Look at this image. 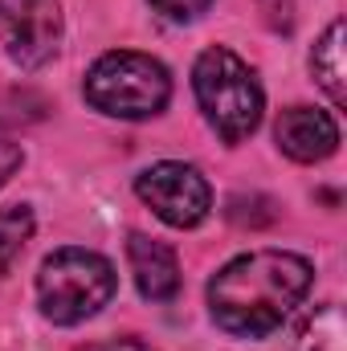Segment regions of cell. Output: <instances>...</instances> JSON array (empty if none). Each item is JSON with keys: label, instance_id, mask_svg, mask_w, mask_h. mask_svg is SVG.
Here are the masks:
<instances>
[{"label": "cell", "instance_id": "7c38bea8", "mask_svg": "<svg viewBox=\"0 0 347 351\" xmlns=\"http://www.w3.org/2000/svg\"><path fill=\"white\" fill-rule=\"evenodd\" d=\"M213 0H152V8L168 21H196Z\"/></svg>", "mask_w": 347, "mask_h": 351}, {"label": "cell", "instance_id": "9c48e42d", "mask_svg": "<svg viewBox=\"0 0 347 351\" xmlns=\"http://www.w3.org/2000/svg\"><path fill=\"white\" fill-rule=\"evenodd\" d=\"M311 70H315L319 86L327 90V98H331L335 106H344V98H347V86H344V78H347V66H344V21H331V25H327L323 41L315 45Z\"/></svg>", "mask_w": 347, "mask_h": 351}, {"label": "cell", "instance_id": "6da1fadb", "mask_svg": "<svg viewBox=\"0 0 347 351\" xmlns=\"http://www.w3.org/2000/svg\"><path fill=\"white\" fill-rule=\"evenodd\" d=\"M311 282L315 269L307 258L282 250H258L221 265V274L208 282V306L221 331L237 339H265L307 298Z\"/></svg>", "mask_w": 347, "mask_h": 351}, {"label": "cell", "instance_id": "52a82bcc", "mask_svg": "<svg viewBox=\"0 0 347 351\" xmlns=\"http://www.w3.org/2000/svg\"><path fill=\"white\" fill-rule=\"evenodd\" d=\"M274 135H278V147L290 160H298V164H319V160H327L339 147L335 119L327 110H315V106H290V110H282Z\"/></svg>", "mask_w": 347, "mask_h": 351}, {"label": "cell", "instance_id": "ba28073f", "mask_svg": "<svg viewBox=\"0 0 347 351\" xmlns=\"http://www.w3.org/2000/svg\"><path fill=\"white\" fill-rule=\"evenodd\" d=\"M127 258H131V274H135V286H139L143 298L168 302L180 290V262H176V254L164 241L131 233L127 237Z\"/></svg>", "mask_w": 347, "mask_h": 351}, {"label": "cell", "instance_id": "5b68a950", "mask_svg": "<svg viewBox=\"0 0 347 351\" xmlns=\"http://www.w3.org/2000/svg\"><path fill=\"white\" fill-rule=\"evenodd\" d=\"M135 192L143 204H152V213L160 221H168L172 229H192L208 217L213 208V192H208V180L196 172L192 164H152L147 172L135 180Z\"/></svg>", "mask_w": 347, "mask_h": 351}, {"label": "cell", "instance_id": "4fadbf2b", "mask_svg": "<svg viewBox=\"0 0 347 351\" xmlns=\"http://www.w3.org/2000/svg\"><path fill=\"white\" fill-rule=\"evenodd\" d=\"M21 160H25V156H21V147H16V143H8V139H0V188L12 180V172L21 168Z\"/></svg>", "mask_w": 347, "mask_h": 351}, {"label": "cell", "instance_id": "7a4b0ae2", "mask_svg": "<svg viewBox=\"0 0 347 351\" xmlns=\"http://www.w3.org/2000/svg\"><path fill=\"white\" fill-rule=\"evenodd\" d=\"M192 86H196V102L204 110V119L213 123V131L225 143H241L258 131L261 123V86L254 70L225 45H213L196 58L192 70Z\"/></svg>", "mask_w": 347, "mask_h": 351}, {"label": "cell", "instance_id": "8fae6325", "mask_svg": "<svg viewBox=\"0 0 347 351\" xmlns=\"http://www.w3.org/2000/svg\"><path fill=\"white\" fill-rule=\"evenodd\" d=\"M29 237H33V213L25 204L0 208V274H8L12 265L21 262Z\"/></svg>", "mask_w": 347, "mask_h": 351}, {"label": "cell", "instance_id": "8992f818", "mask_svg": "<svg viewBox=\"0 0 347 351\" xmlns=\"http://www.w3.org/2000/svg\"><path fill=\"white\" fill-rule=\"evenodd\" d=\"M0 45L21 66H45L62 45L58 0H0Z\"/></svg>", "mask_w": 347, "mask_h": 351}, {"label": "cell", "instance_id": "30bf717a", "mask_svg": "<svg viewBox=\"0 0 347 351\" xmlns=\"http://www.w3.org/2000/svg\"><path fill=\"white\" fill-rule=\"evenodd\" d=\"M344 315L339 306H319L302 331H298V351H347V339H344Z\"/></svg>", "mask_w": 347, "mask_h": 351}, {"label": "cell", "instance_id": "3957f363", "mask_svg": "<svg viewBox=\"0 0 347 351\" xmlns=\"http://www.w3.org/2000/svg\"><path fill=\"white\" fill-rule=\"evenodd\" d=\"M115 290H119L115 265L102 254L78 250V245L49 254L41 274H37L41 311H45V319H53L62 327H74L90 315H98L115 298Z\"/></svg>", "mask_w": 347, "mask_h": 351}, {"label": "cell", "instance_id": "277c9868", "mask_svg": "<svg viewBox=\"0 0 347 351\" xmlns=\"http://www.w3.org/2000/svg\"><path fill=\"white\" fill-rule=\"evenodd\" d=\"M168 98H172V78L164 62L135 49L102 53L86 74V102L102 114L152 119L168 106Z\"/></svg>", "mask_w": 347, "mask_h": 351}, {"label": "cell", "instance_id": "5bb4252c", "mask_svg": "<svg viewBox=\"0 0 347 351\" xmlns=\"http://www.w3.org/2000/svg\"><path fill=\"white\" fill-rule=\"evenodd\" d=\"M78 351H143L135 339H110V343H90V348H78Z\"/></svg>", "mask_w": 347, "mask_h": 351}]
</instances>
